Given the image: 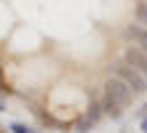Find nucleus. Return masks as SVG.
<instances>
[{
    "label": "nucleus",
    "instance_id": "obj_2",
    "mask_svg": "<svg viewBox=\"0 0 147 133\" xmlns=\"http://www.w3.org/2000/svg\"><path fill=\"white\" fill-rule=\"evenodd\" d=\"M105 93L112 96V99H115L120 106H128V104H131V99H134V91H131V88H128L120 77H115V75H112L107 83H105Z\"/></svg>",
    "mask_w": 147,
    "mask_h": 133
},
{
    "label": "nucleus",
    "instance_id": "obj_11",
    "mask_svg": "<svg viewBox=\"0 0 147 133\" xmlns=\"http://www.w3.org/2000/svg\"><path fill=\"white\" fill-rule=\"evenodd\" d=\"M142 133H147V117H142Z\"/></svg>",
    "mask_w": 147,
    "mask_h": 133
},
{
    "label": "nucleus",
    "instance_id": "obj_1",
    "mask_svg": "<svg viewBox=\"0 0 147 133\" xmlns=\"http://www.w3.org/2000/svg\"><path fill=\"white\" fill-rule=\"evenodd\" d=\"M110 69H112V75H115V77H120L128 88H131L134 96H144V93H147V80H144L139 72H136V69L128 64L126 59H118Z\"/></svg>",
    "mask_w": 147,
    "mask_h": 133
},
{
    "label": "nucleus",
    "instance_id": "obj_4",
    "mask_svg": "<svg viewBox=\"0 0 147 133\" xmlns=\"http://www.w3.org/2000/svg\"><path fill=\"white\" fill-rule=\"evenodd\" d=\"M123 37L131 40L134 45H139L142 51H147V27H142L139 21L136 24H126L123 27Z\"/></svg>",
    "mask_w": 147,
    "mask_h": 133
},
{
    "label": "nucleus",
    "instance_id": "obj_12",
    "mask_svg": "<svg viewBox=\"0 0 147 133\" xmlns=\"http://www.w3.org/2000/svg\"><path fill=\"white\" fill-rule=\"evenodd\" d=\"M3 109H5V104H3V101H0V112H3Z\"/></svg>",
    "mask_w": 147,
    "mask_h": 133
},
{
    "label": "nucleus",
    "instance_id": "obj_6",
    "mask_svg": "<svg viewBox=\"0 0 147 133\" xmlns=\"http://www.w3.org/2000/svg\"><path fill=\"white\" fill-rule=\"evenodd\" d=\"M105 114V109H102V101H91V106H88V112H86V117H88L94 125L99 122V117Z\"/></svg>",
    "mask_w": 147,
    "mask_h": 133
},
{
    "label": "nucleus",
    "instance_id": "obj_9",
    "mask_svg": "<svg viewBox=\"0 0 147 133\" xmlns=\"http://www.w3.org/2000/svg\"><path fill=\"white\" fill-rule=\"evenodd\" d=\"M11 133H35L30 125H24V122H11Z\"/></svg>",
    "mask_w": 147,
    "mask_h": 133
},
{
    "label": "nucleus",
    "instance_id": "obj_10",
    "mask_svg": "<svg viewBox=\"0 0 147 133\" xmlns=\"http://www.w3.org/2000/svg\"><path fill=\"white\" fill-rule=\"evenodd\" d=\"M0 96H13V88L3 80V75H0Z\"/></svg>",
    "mask_w": 147,
    "mask_h": 133
},
{
    "label": "nucleus",
    "instance_id": "obj_5",
    "mask_svg": "<svg viewBox=\"0 0 147 133\" xmlns=\"http://www.w3.org/2000/svg\"><path fill=\"white\" fill-rule=\"evenodd\" d=\"M102 109H105V114H110L112 120H120V117H123V106L112 99V96H107V93L102 96Z\"/></svg>",
    "mask_w": 147,
    "mask_h": 133
},
{
    "label": "nucleus",
    "instance_id": "obj_3",
    "mask_svg": "<svg viewBox=\"0 0 147 133\" xmlns=\"http://www.w3.org/2000/svg\"><path fill=\"white\" fill-rule=\"evenodd\" d=\"M123 59L131 64L136 72H139L144 80H147V51H142L139 45H126V51H123Z\"/></svg>",
    "mask_w": 147,
    "mask_h": 133
},
{
    "label": "nucleus",
    "instance_id": "obj_8",
    "mask_svg": "<svg viewBox=\"0 0 147 133\" xmlns=\"http://www.w3.org/2000/svg\"><path fill=\"white\" fill-rule=\"evenodd\" d=\"M91 128H94V122H91L88 117H80V120L75 122V133H88Z\"/></svg>",
    "mask_w": 147,
    "mask_h": 133
},
{
    "label": "nucleus",
    "instance_id": "obj_7",
    "mask_svg": "<svg viewBox=\"0 0 147 133\" xmlns=\"http://www.w3.org/2000/svg\"><path fill=\"white\" fill-rule=\"evenodd\" d=\"M136 21H139L142 27H147V0H139V3H136Z\"/></svg>",
    "mask_w": 147,
    "mask_h": 133
}]
</instances>
